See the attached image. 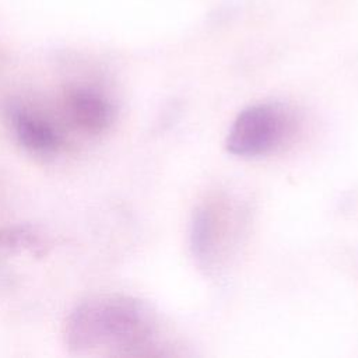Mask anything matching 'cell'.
<instances>
[{
	"label": "cell",
	"mask_w": 358,
	"mask_h": 358,
	"mask_svg": "<svg viewBox=\"0 0 358 358\" xmlns=\"http://www.w3.org/2000/svg\"><path fill=\"white\" fill-rule=\"evenodd\" d=\"M11 130L18 143L35 154H53L60 145V134L43 117L24 106L10 105L7 109Z\"/></svg>",
	"instance_id": "3"
},
{
	"label": "cell",
	"mask_w": 358,
	"mask_h": 358,
	"mask_svg": "<svg viewBox=\"0 0 358 358\" xmlns=\"http://www.w3.org/2000/svg\"><path fill=\"white\" fill-rule=\"evenodd\" d=\"M151 312L127 296L91 298L74 308L66 323V343L78 354L96 348H137L154 336Z\"/></svg>",
	"instance_id": "1"
},
{
	"label": "cell",
	"mask_w": 358,
	"mask_h": 358,
	"mask_svg": "<svg viewBox=\"0 0 358 358\" xmlns=\"http://www.w3.org/2000/svg\"><path fill=\"white\" fill-rule=\"evenodd\" d=\"M67 108L76 124L91 133H101L113 120L112 102L91 88H77L69 94Z\"/></svg>",
	"instance_id": "4"
},
{
	"label": "cell",
	"mask_w": 358,
	"mask_h": 358,
	"mask_svg": "<svg viewBox=\"0 0 358 358\" xmlns=\"http://www.w3.org/2000/svg\"><path fill=\"white\" fill-rule=\"evenodd\" d=\"M295 126V115L288 106L280 102L256 103L236 116L225 145L232 155L238 157L267 155L294 134Z\"/></svg>",
	"instance_id": "2"
}]
</instances>
